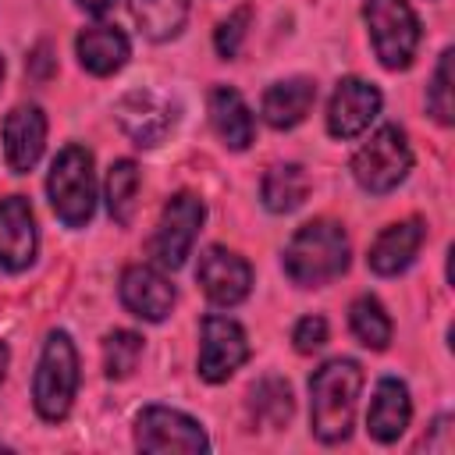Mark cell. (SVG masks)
Masks as SVG:
<instances>
[{"instance_id":"52a82bcc","label":"cell","mask_w":455,"mask_h":455,"mask_svg":"<svg viewBox=\"0 0 455 455\" xmlns=\"http://www.w3.org/2000/svg\"><path fill=\"white\" fill-rule=\"evenodd\" d=\"M203 217H206V206L199 196L192 192H178L167 199L164 213H160V224L149 238V256L167 267V270H178L185 263V256L192 252V242L203 228Z\"/></svg>"},{"instance_id":"9a60e30c","label":"cell","mask_w":455,"mask_h":455,"mask_svg":"<svg viewBox=\"0 0 455 455\" xmlns=\"http://www.w3.org/2000/svg\"><path fill=\"white\" fill-rule=\"evenodd\" d=\"M0 139H4V156H7V167L14 174H25L36 167V160L43 156V142H46V114L39 107H14L7 117H4V128H0Z\"/></svg>"},{"instance_id":"603a6c76","label":"cell","mask_w":455,"mask_h":455,"mask_svg":"<svg viewBox=\"0 0 455 455\" xmlns=\"http://www.w3.org/2000/svg\"><path fill=\"white\" fill-rule=\"evenodd\" d=\"M132 18L149 39L164 43L181 32L188 18V0H132Z\"/></svg>"},{"instance_id":"277c9868","label":"cell","mask_w":455,"mask_h":455,"mask_svg":"<svg viewBox=\"0 0 455 455\" xmlns=\"http://www.w3.org/2000/svg\"><path fill=\"white\" fill-rule=\"evenodd\" d=\"M75 391H78V352L64 331H53L43 345L36 380H32L36 412L46 423H60L75 402Z\"/></svg>"},{"instance_id":"4dcf8cb0","label":"cell","mask_w":455,"mask_h":455,"mask_svg":"<svg viewBox=\"0 0 455 455\" xmlns=\"http://www.w3.org/2000/svg\"><path fill=\"white\" fill-rule=\"evenodd\" d=\"M7 359H11V352H7V345L0 341V384H4V373H7Z\"/></svg>"},{"instance_id":"8992f818","label":"cell","mask_w":455,"mask_h":455,"mask_svg":"<svg viewBox=\"0 0 455 455\" xmlns=\"http://www.w3.org/2000/svg\"><path fill=\"white\" fill-rule=\"evenodd\" d=\"M363 18L370 25V39L380 64L391 71L409 68L419 46V21L409 0H366Z\"/></svg>"},{"instance_id":"d4e9b609","label":"cell","mask_w":455,"mask_h":455,"mask_svg":"<svg viewBox=\"0 0 455 455\" xmlns=\"http://www.w3.org/2000/svg\"><path fill=\"white\" fill-rule=\"evenodd\" d=\"M348 323H352V334L359 338V345H366L373 352L387 348V341H391V320H387L380 299L359 295L352 302V309H348Z\"/></svg>"},{"instance_id":"d6986e66","label":"cell","mask_w":455,"mask_h":455,"mask_svg":"<svg viewBox=\"0 0 455 455\" xmlns=\"http://www.w3.org/2000/svg\"><path fill=\"white\" fill-rule=\"evenodd\" d=\"M210 124L220 135V142L231 146V149H249V142L256 135L252 110L245 107L242 92L231 89V85H213L210 89Z\"/></svg>"},{"instance_id":"5bb4252c","label":"cell","mask_w":455,"mask_h":455,"mask_svg":"<svg viewBox=\"0 0 455 455\" xmlns=\"http://www.w3.org/2000/svg\"><path fill=\"white\" fill-rule=\"evenodd\" d=\"M121 302H124V309L132 316L160 323L174 306V284L156 267L135 263V267H128L121 274Z\"/></svg>"},{"instance_id":"7a4b0ae2","label":"cell","mask_w":455,"mask_h":455,"mask_svg":"<svg viewBox=\"0 0 455 455\" xmlns=\"http://www.w3.org/2000/svg\"><path fill=\"white\" fill-rule=\"evenodd\" d=\"M345 270H348V235L334 220H309L284 245V274L299 288L331 284Z\"/></svg>"},{"instance_id":"3957f363","label":"cell","mask_w":455,"mask_h":455,"mask_svg":"<svg viewBox=\"0 0 455 455\" xmlns=\"http://www.w3.org/2000/svg\"><path fill=\"white\" fill-rule=\"evenodd\" d=\"M50 206L68 228H85L96 210V178H92V153L85 146H64L50 164L46 178Z\"/></svg>"},{"instance_id":"7402d4cb","label":"cell","mask_w":455,"mask_h":455,"mask_svg":"<svg viewBox=\"0 0 455 455\" xmlns=\"http://www.w3.org/2000/svg\"><path fill=\"white\" fill-rule=\"evenodd\" d=\"M249 412H252L256 423H263V427H270V430L284 427V423L291 419V412H295L288 380H281V377H263L259 384H252V391H249Z\"/></svg>"},{"instance_id":"7c38bea8","label":"cell","mask_w":455,"mask_h":455,"mask_svg":"<svg viewBox=\"0 0 455 455\" xmlns=\"http://www.w3.org/2000/svg\"><path fill=\"white\" fill-rule=\"evenodd\" d=\"M377 114H380V89L363 78H341L327 107V132L334 139H355L370 128Z\"/></svg>"},{"instance_id":"44dd1931","label":"cell","mask_w":455,"mask_h":455,"mask_svg":"<svg viewBox=\"0 0 455 455\" xmlns=\"http://www.w3.org/2000/svg\"><path fill=\"white\" fill-rule=\"evenodd\" d=\"M306 192H309V174L299 164H277V167H270L267 178H263V188H259L263 206L270 213H291L295 206H302Z\"/></svg>"},{"instance_id":"ba28073f","label":"cell","mask_w":455,"mask_h":455,"mask_svg":"<svg viewBox=\"0 0 455 455\" xmlns=\"http://www.w3.org/2000/svg\"><path fill=\"white\" fill-rule=\"evenodd\" d=\"M135 444L142 451H206L210 441L203 427L167 405H149L135 419Z\"/></svg>"},{"instance_id":"ffe728a7","label":"cell","mask_w":455,"mask_h":455,"mask_svg":"<svg viewBox=\"0 0 455 455\" xmlns=\"http://www.w3.org/2000/svg\"><path fill=\"white\" fill-rule=\"evenodd\" d=\"M316 100V82L313 78H284L274 82L263 92V117L270 128H295L299 121H306L309 107Z\"/></svg>"},{"instance_id":"5b68a950","label":"cell","mask_w":455,"mask_h":455,"mask_svg":"<svg viewBox=\"0 0 455 455\" xmlns=\"http://www.w3.org/2000/svg\"><path fill=\"white\" fill-rule=\"evenodd\" d=\"M409 167H412V149L398 124H380L352 156L355 181L373 196H384L398 181H405Z\"/></svg>"},{"instance_id":"f1b7e54d","label":"cell","mask_w":455,"mask_h":455,"mask_svg":"<svg viewBox=\"0 0 455 455\" xmlns=\"http://www.w3.org/2000/svg\"><path fill=\"white\" fill-rule=\"evenodd\" d=\"M291 341H295V348H299L302 355L323 348V341H327V320H323V316H302V320L295 323V331H291Z\"/></svg>"},{"instance_id":"484cf974","label":"cell","mask_w":455,"mask_h":455,"mask_svg":"<svg viewBox=\"0 0 455 455\" xmlns=\"http://www.w3.org/2000/svg\"><path fill=\"white\" fill-rule=\"evenodd\" d=\"M139 355H142V338L135 331H114V334H107V341H103V370H107L110 380L128 377L135 370Z\"/></svg>"},{"instance_id":"2e32d148","label":"cell","mask_w":455,"mask_h":455,"mask_svg":"<svg viewBox=\"0 0 455 455\" xmlns=\"http://www.w3.org/2000/svg\"><path fill=\"white\" fill-rule=\"evenodd\" d=\"M423 238H427V228H423L419 217H409V220H398V224L384 228V231L373 238L370 252H366L370 270H373V274H384V277L402 274V270L416 259Z\"/></svg>"},{"instance_id":"6da1fadb","label":"cell","mask_w":455,"mask_h":455,"mask_svg":"<svg viewBox=\"0 0 455 455\" xmlns=\"http://www.w3.org/2000/svg\"><path fill=\"white\" fill-rule=\"evenodd\" d=\"M359 387L363 370L355 359H331L309 377V419L323 444H338L352 434Z\"/></svg>"},{"instance_id":"83f0119b","label":"cell","mask_w":455,"mask_h":455,"mask_svg":"<svg viewBox=\"0 0 455 455\" xmlns=\"http://www.w3.org/2000/svg\"><path fill=\"white\" fill-rule=\"evenodd\" d=\"M249 18H252V7L242 4V7H235V11L217 25L213 46H217V53H220L224 60H231V57L238 53V46H242V39H245V28H249Z\"/></svg>"},{"instance_id":"1f68e13d","label":"cell","mask_w":455,"mask_h":455,"mask_svg":"<svg viewBox=\"0 0 455 455\" xmlns=\"http://www.w3.org/2000/svg\"><path fill=\"white\" fill-rule=\"evenodd\" d=\"M0 78H4V57H0Z\"/></svg>"},{"instance_id":"cb8c5ba5","label":"cell","mask_w":455,"mask_h":455,"mask_svg":"<svg viewBox=\"0 0 455 455\" xmlns=\"http://www.w3.org/2000/svg\"><path fill=\"white\" fill-rule=\"evenodd\" d=\"M139 167L132 160H117L110 164V174H107V210L114 217V224L128 228L132 224V213H135V196H139Z\"/></svg>"},{"instance_id":"4fadbf2b","label":"cell","mask_w":455,"mask_h":455,"mask_svg":"<svg viewBox=\"0 0 455 455\" xmlns=\"http://www.w3.org/2000/svg\"><path fill=\"white\" fill-rule=\"evenodd\" d=\"M36 245H39V235H36V217L28 199L21 196L0 199V267L11 274L25 270L36 259Z\"/></svg>"},{"instance_id":"9c48e42d","label":"cell","mask_w":455,"mask_h":455,"mask_svg":"<svg viewBox=\"0 0 455 455\" xmlns=\"http://www.w3.org/2000/svg\"><path fill=\"white\" fill-rule=\"evenodd\" d=\"M196 281L203 288V295L213 302V306H238L249 288H252V267L224 249V245H210L203 256H199V267H196Z\"/></svg>"},{"instance_id":"e0dca14e","label":"cell","mask_w":455,"mask_h":455,"mask_svg":"<svg viewBox=\"0 0 455 455\" xmlns=\"http://www.w3.org/2000/svg\"><path fill=\"white\" fill-rule=\"evenodd\" d=\"M412 419V402H409V387L395 377H384L373 391V402H370V412H366V430L373 441L380 444H391L405 434Z\"/></svg>"},{"instance_id":"30bf717a","label":"cell","mask_w":455,"mask_h":455,"mask_svg":"<svg viewBox=\"0 0 455 455\" xmlns=\"http://www.w3.org/2000/svg\"><path fill=\"white\" fill-rule=\"evenodd\" d=\"M249 359L245 331L228 316H206L199 338V377L210 384L228 380Z\"/></svg>"},{"instance_id":"f546056e","label":"cell","mask_w":455,"mask_h":455,"mask_svg":"<svg viewBox=\"0 0 455 455\" xmlns=\"http://www.w3.org/2000/svg\"><path fill=\"white\" fill-rule=\"evenodd\" d=\"M78 7H82L85 14H107V11L114 7V0H78Z\"/></svg>"},{"instance_id":"8fae6325","label":"cell","mask_w":455,"mask_h":455,"mask_svg":"<svg viewBox=\"0 0 455 455\" xmlns=\"http://www.w3.org/2000/svg\"><path fill=\"white\" fill-rule=\"evenodd\" d=\"M114 117L135 146H160L174 124V107L153 89H132L117 100Z\"/></svg>"},{"instance_id":"ac0fdd59","label":"cell","mask_w":455,"mask_h":455,"mask_svg":"<svg viewBox=\"0 0 455 455\" xmlns=\"http://www.w3.org/2000/svg\"><path fill=\"white\" fill-rule=\"evenodd\" d=\"M75 50H78V64L92 75H114L124 68L132 46H128V36L117 28V25H89L78 32L75 39Z\"/></svg>"},{"instance_id":"4316f807","label":"cell","mask_w":455,"mask_h":455,"mask_svg":"<svg viewBox=\"0 0 455 455\" xmlns=\"http://www.w3.org/2000/svg\"><path fill=\"white\" fill-rule=\"evenodd\" d=\"M427 107L441 124H451V114H455V103H451V50H444L437 57L434 78L427 85Z\"/></svg>"}]
</instances>
